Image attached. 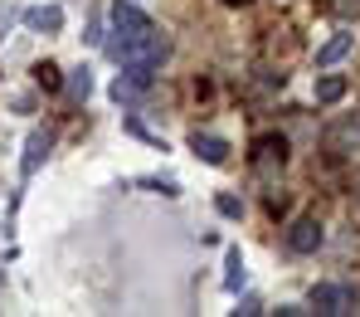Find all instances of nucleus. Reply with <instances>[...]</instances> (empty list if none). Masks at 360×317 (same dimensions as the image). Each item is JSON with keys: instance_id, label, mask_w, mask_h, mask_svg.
<instances>
[{"instance_id": "obj_1", "label": "nucleus", "mask_w": 360, "mask_h": 317, "mask_svg": "<svg viewBox=\"0 0 360 317\" xmlns=\"http://www.w3.org/2000/svg\"><path fill=\"white\" fill-rule=\"evenodd\" d=\"M112 30H117V39L108 44V54L117 59V54L127 49V44H136V39H146V35H151L156 25H151V20H146V15H141L136 5H127V0H117V5H112Z\"/></svg>"}, {"instance_id": "obj_8", "label": "nucleus", "mask_w": 360, "mask_h": 317, "mask_svg": "<svg viewBox=\"0 0 360 317\" xmlns=\"http://www.w3.org/2000/svg\"><path fill=\"white\" fill-rule=\"evenodd\" d=\"M346 49H351V35H336V39H331V44H326V49H321V54H316V63H321V68H326V63H336V59H341V54H346Z\"/></svg>"}, {"instance_id": "obj_3", "label": "nucleus", "mask_w": 360, "mask_h": 317, "mask_svg": "<svg viewBox=\"0 0 360 317\" xmlns=\"http://www.w3.org/2000/svg\"><path fill=\"white\" fill-rule=\"evenodd\" d=\"M288 244H292L297 254H311L316 244H321V225H316V220H297V225L288 230Z\"/></svg>"}, {"instance_id": "obj_14", "label": "nucleus", "mask_w": 360, "mask_h": 317, "mask_svg": "<svg viewBox=\"0 0 360 317\" xmlns=\"http://www.w3.org/2000/svg\"><path fill=\"white\" fill-rule=\"evenodd\" d=\"M331 5H336L341 15H351V10H356V15H360V0H331Z\"/></svg>"}, {"instance_id": "obj_15", "label": "nucleus", "mask_w": 360, "mask_h": 317, "mask_svg": "<svg viewBox=\"0 0 360 317\" xmlns=\"http://www.w3.org/2000/svg\"><path fill=\"white\" fill-rule=\"evenodd\" d=\"M5 30H10V10H0V39H5Z\"/></svg>"}, {"instance_id": "obj_6", "label": "nucleus", "mask_w": 360, "mask_h": 317, "mask_svg": "<svg viewBox=\"0 0 360 317\" xmlns=\"http://www.w3.org/2000/svg\"><path fill=\"white\" fill-rule=\"evenodd\" d=\"M190 147H195V151H200V156H205L210 166H219V161L229 156V147H224L219 137H210V132H195V137H190Z\"/></svg>"}, {"instance_id": "obj_12", "label": "nucleus", "mask_w": 360, "mask_h": 317, "mask_svg": "<svg viewBox=\"0 0 360 317\" xmlns=\"http://www.w3.org/2000/svg\"><path fill=\"white\" fill-rule=\"evenodd\" d=\"M214 205H219V215H229V220H234V215H243V205L234 200V195H219Z\"/></svg>"}, {"instance_id": "obj_13", "label": "nucleus", "mask_w": 360, "mask_h": 317, "mask_svg": "<svg viewBox=\"0 0 360 317\" xmlns=\"http://www.w3.org/2000/svg\"><path fill=\"white\" fill-rule=\"evenodd\" d=\"M34 73H39V83H44V88H54V83H59V68H54V63H39Z\"/></svg>"}, {"instance_id": "obj_11", "label": "nucleus", "mask_w": 360, "mask_h": 317, "mask_svg": "<svg viewBox=\"0 0 360 317\" xmlns=\"http://www.w3.org/2000/svg\"><path fill=\"white\" fill-rule=\"evenodd\" d=\"M224 283H229V293H239V288H243V259H239V249H229V278H224Z\"/></svg>"}, {"instance_id": "obj_4", "label": "nucleus", "mask_w": 360, "mask_h": 317, "mask_svg": "<svg viewBox=\"0 0 360 317\" xmlns=\"http://www.w3.org/2000/svg\"><path fill=\"white\" fill-rule=\"evenodd\" d=\"M311 308H316V313H351V293H341V288H316V293H311Z\"/></svg>"}, {"instance_id": "obj_16", "label": "nucleus", "mask_w": 360, "mask_h": 317, "mask_svg": "<svg viewBox=\"0 0 360 317\" xmlns=\"http://www.w3.org/2000/svg\"><path fill=\"white\" fill-rule=\"evenodd\" d=\"M224 5H243V0H224Z\"/></svg>"}, {"instance_id": "obj_10", "label": "nucleus", "mask_w": 360, "mask_h": 317, "mask_svg": "<svg viewBox=\"0 0 360 317\" xmlns=\"http://www.w3.org/2000/svg\"><path fill=\"white\" fill-rule=\"evenodd\" d=\"M341 93H346V83H341V78H321V83H316V103H336Z\"/></svg>"}, {"instance_id": "obj_5", "label": "nucleus", "mask_w": 360, "mask_h": 317, "mask_svg": "<svg viewBox=\"0 0 360 317\" xmlns=\"http://www.w3.org/2000/svg\"><path fill=\"white\" fill-rule=\"evenodd\" d=\"M25 25H30V30H39V35H44V30H59V25H63V10H59V5H34V10H25Z\"/></svg>"}, {"instance_id": "obj_9", "label": "nucleus", "mask_w": 360, "mask_h": 317, "mask_svg": "<svg viewBox=\"0 0 360 317\" xmlns=\"http://www.w3.org/2000/svg\"><path fill=\"white\" fill-rule=\"evenodd\" d=\"M68 93H73V98H88V93H93V73H88V68H73V78H68Z\"/></svg>"}, {"instance_id": "obj_7", "label": "nucleus", "mask_w": 360, "mask_h": 317, "mask_svg": "<svg viewBox=\"0 0 360 317\" xmlns=\"http://www.w3.org/2000/svg\"><path fill=\"white\" fill-rule=\"evenodd\" d=\"M44 151H49V132H30V142H25V176H34V171H39Z\"/></svg>"}, {"instance_id": "obj_2", "label": "nucleus", "mask_w": 360, "mask_h": 317, "mask_svg": "<svg viewBox=\"0 0 360 317\" xmlns=\"http://www.w3.org/2000/svg\"><path fill=\"white\" fill-rule=\"evenodd\" d=\"M283 156H288V142H283V137H258V147H253V166H258V171L283 166Z\"/></svg>"}]
</instances>
